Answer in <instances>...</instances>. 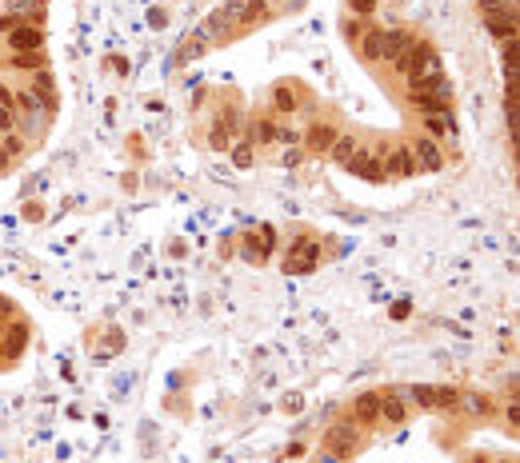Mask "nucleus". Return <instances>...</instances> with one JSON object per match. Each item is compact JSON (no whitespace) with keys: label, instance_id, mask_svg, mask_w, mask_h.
Returning <instances> with one entry per match:
<instances>
[{"label":"nucleus","instance_id":"1","mask_svg":"<svg viewBox=\"0 0 520 463\" xmlns=\"http://www.w3.org/2000/svg\"><path fill=\"white\" fill-rule=\"evenodd\" d=\"M397 72L400 76H408V80H412V76H432V72H440V61H437V52L429 48V44H412V48H404L397 56Z\"/></svg>","mask_w":520,"mask_h":463},{"label":"nucleus","instance_id":"2","mask_svg":"<svg viewBox=\"0 0 520 463\" xmlns=\"http://www.w3.org/2000/svg\"><path fill=\"white\" fill-rule=\"evenodd\" d=\"M4 44H9L12 52H41V44H44V32H41V24H16V28L4 36Z\"/></svg>","mask_w":520,"mask_h":463},{"label":"nucleus","instance_id":"3","mask_svg":"<svg viewBox=\"0 0 520 463\" xmlns=\"http://www.w3.org/2000/svg\"><path fill=\"white\" fill-rule=\"evenodd\" d=\"M412 156H417V168H424V172H440V168H444V152H440V144L432 140V136H417Z\"/></svg>","mask_w":520,"mask_h":463},{"label":"nucleus","instance_id":"4","mask_svg":"<svg viewBox=\"0 0 520 463\" xmlns=\"http://www.w3.org/2000/svg\"><path fill=\"white\" fill-rule=\"evenodd\" d=\"M337 136H340V132L332 128V124H320V120H317L312 128L305 132V148H308V152H332Z\"/></svg>","mask_w":520,"mask_h":463},{"label":"nucleus","instance_id":"5","mask_svg":"<svg viewBox=\"0 0 520 463\" xmlns=\"http://www.w3.org/2000/svg\"><path fill=\"white\" fill-rule=\"evenodd\" d=\"M325 447L332 455H352V447H357V432H352V423H340V427H332V432L325 435Z\"/></svg>","mask_w":520,"mask_h":463},{"label":"nucleus","instance_id":"6","mask_svg":"<svg viewBox=\"0 0 520 463\" xmlns=\"http://www.w3.org/2000/svg\"><path fill=\"white\" fill-rule=\"evenodd\" d=\"M317 260H320V248H317L312 240H300V244L292 248V256H288L285 268H288V272H308V268H312Z\"/></svg>","mask_w":520,"mask_h":463},{"label":"nucleus","instance_id":"7","mask_svg":"<svg viewBox=\"0 0 520 463\" xmlns=\"http://www.w3.org/2000/svg\"><path fill=\"white\" fill-rule=\"evenodd\" d=\"M424 128H429V136L432 140H449L452 144V136H457V124H452V116L449 112H432V116H424Z\"/></svg>","mask_w":520,"mask_h":463},{"label":"nucleus","instance_id":"8","mask_svg":"<svg viewBox=\"0 0 520 463\" xmlns=\"http://www.w3.org/2000/svg\"><path fill=\"white\" fill-rule=\"evenodd\" d=\"M440 88H449L444 72H432V76H412V80H408V96H412V100L429 96V92H440Z\"/></svg>","mask_w":520,"mask_h":463},{"label":"nucleus","instance_id":"9","mask_svg":"<svg viewBox=\"0 0 520 463\" xmlns=\"http://www.w3.org/2000/svg\"><path fill=\"white\" fill-rule=\"evenodd\" d=\"M384 168L392 172V176H412V172H417V156H412V148H392Z\"/></svg>","mask_w":520,"mask_h":463},{"label":"nucleus","instance_id":"10","mask_svg":"<svg viewBox=\"0 0 520 463\" xmlns=\"http://www.w3.org/2000/svg\"><path fill=\"white\" fill-rule=\"evenodd\" d=\"M404 412H408V407H404V395H400V392H384V395H380V420H384V423H404Z\"/></svg>","mask_w":520,"mask_h":463},{"label":"nucleus","instance_id":"11","mask_svg":"<svg viewBox=\"0 0 520 463\" xmlns=\"http://www.w3.org/2000/svg\"><path fill=\"white\" fill-rule=\"evenodd\" d=\"M352 415H357L360 423H377L380 420V395L377 392H364L357 403H352Z\"/></svg>","mask_w":520,"mask_h":463},{"label":"nucleus","instance_id":"12","mask_svg":"<svg viewBox=\"0 0 520 463\" xmlns=\"http://www.w3.org/2000/svg\"><path fill=\"white\" fill-rule=\"evenodd\" d=\"M360 56L364 61H384V28H372L360 36Z\"/></svg>","mask_w":520,"mask_h":463},{"label":"nucleus","instance_id":"13","mask_svg":"<svg viewBox=\"0 0 520 463\" xmlns=\"http://www.w3.org/2000/svg\"><path fill=\"white\" fill-rule=\"evenodd\" d=\"M449 100H452V92L440 88V92H429V96H420V100H412V104L420 108V116H432V112H449Z\"/></svg>","mask_w":520,"mask_h":463},{"label":"nucleus","instance_id":"14","mask_svg":"<svg viewBox=\"0 0 520 463\" xmlns=\"http://www.w3.org/2000/svg\"><path fill=\"white\" fill-rule=\"evenodd\" d=\"M360 152V144H357V136H337V144H332V160L337 164H352V156Z\"/></svg>","mask_w":520,"mask_h":463},{"label":"nucleus","instance_id":"15","mask_svg":"<svg viewBox=\"0 0 520 463\" xmlns=\"http://www.w3.org/2000/svg\"><path fill=\"white\" fill-rule=\"evenodd\" d=\"M12 124H16V108H12V92L0 88V136H9Z\"/></svg>","mask_w":520,"mask_h":463},{"label":"nucleus","instance_id":"16","mask_svg":"<svg viewBox=\"0 0 520 463\" xmlns=\"http://www.w3.org/2000/svg\"><path fill=\"white\" fill-rule=\"evenodd\" d=\"M12 108L24 112V116H36V112L49 108V104H44L41 96H36V92H16V96H12Z\"/></svg>","mask_w":520,"mask_h":463},{"label":"nucleus","instance_id":"17","mask_svg":"<svg viewBox=\"0 0 520 463\" xmlns=\"http://www.w3.org/2000/svg\"><path fill=\"white\" fill-rule=\"evenodd\" d=\"M272 108L276 112H296L300 104H296V92L288 88V84H276L272 88Z\"/></svg>","mask_w":520,"mask_h":463},{"label":"nucleus","instance_id":"18","mask_svg":"<svg viewBox=\"0 0 520 463\" xmlns=\"http://www.w3.org/2000/svg\"><path fill=\"white\" fill-rule=\"evenodd\" d=\"M460 392L457 387H429V407H457Z\"/></svg>","mask_w":520,"mask_h":463},{"label":"nucleus","instance_id":"19","mask_svg":"<svg viewBox=\"0 0 520 463\" xmlns=\"http://www.w3.org/2000/svg\"><path fill=\"white\" fill-rule=\"evenodd\" d=\"M9 64H12V68H32V72H41V68H44V56H41V52H12Z\"/></svg>","mask_w":520,"mask_h":463},{"label":"nucleus","instance_id":"20","mask_svg":"<svg viewBox=\"0 0 520 463\" xmlns=\"http://www.w3.org/2000/svg\"><path fill=\"white\" fill-rule=\"evenodd\" d=\"M253 140L272 144V140H280V128H276L272 120H253Z\"/></svg>","mask_w":520,"mask_h":463},{"label":"nucleus","instance_id":"21","mask_svg":"<svg viewBox=\"0 0 520 463\" xmlns=\"http://www.w3.org/2000/svg\"><path fill=\"white\" fill-rule=\"evenodd\" d=\"M24 335H29V332L16 323V328L9 332V340H4V355H16V352H21V348H24Z\"/></svg>","mask_w":520,"mask_h":463},{"label":"nucleus","instance_id":"22","mask_svg":"<svg viewBox=\"0 0 520 463\" xmlns=\"http://www.w3.org/2000/svg\"><path fill=\"white\" fill-rule=\"evenodd\" d=\"M504 112H509V124L520 120V92H504Z\"/></svg>","mask_w":520,"mask_h":463},{"label":"nucleus","instance_id":"23","mask_svg":"<svg viewBox=\"0 0 520 463\" xmlns=\"http://www.w3.org/2000/svg\"><path fill=\"white\" fill-rule=\"evenodd\" d=\"M36 92H41V96H44V104H49V108H52V76H49V72H36Z\"/></svg>","mask_w":520,"mask_h":463},{"label":"nucleus","instance_id":"24","mask_svg":"<svg viewBox=\"0 0 520 463\" xmlns=\"http://www.w3.org/2000/svg\"><path fill=\"white\" fill-rule=\"evenodd\" d=\"M233 164H236V168H248V164H253V144H236V148H233Z\"/></svg>","mask_w":520,"mask_h":463},{"label":"nucleus","instance_id":"25","mask_svg":"<svg viewBox=\"0 0 520 463\" xmlns=\"http://www.w3.org/2000/svg\"><path fill=\"white\" fill-rule=\"evenodd\" d=\"M348 9H352V12H360V16H368V12L377 9V0H348Z\"/></svg>","mask_w":520,"mask_h":463},{"label":"nucleus","instance_id":"26","mask_svg":"<svg viewBox=\"0 0 520 463\" xmlns=\"http://www.w3.org/2000/svg\"><path fill=\"white\" fill-rule=\"evenodd\" d=\"M504 61H520V36H509V44H504Z\"/></svg>","mask_w":520,"mask_h":463},{"label":"nucleus","instance_id":"27","mask_svg":"<svg viewBox=\"0 0 520 463\" xmlns=\"http://www.w3.org/2000/svg\"><path fill=\"white\" fill-rule=\"evenodd\" d=\"M21 148H24V140H16V136H4V152H9V156H21Z\"/></svg>","mask_w":520,"mask_h":463},{"label":"nucleus","instance_id":"28","mask_svg":"<svg viewBox=\"0 0 520 463\" xmlns=\"http://www.w3.org/2000/svg\"><path fill=\"white\" fill-rule=\"evenodd\" d=\"M464 403H469L472 412H480V415L489 412V400H484V395H469V400H464Z\"/></svg>","mask_w":520,"mask_h":463},{"label":"nucleus","instance_id":"29","mask_svg":"<svg viewBox=\"0 0 520 463\" xmlns=\"http://www.w3.org/2000/svg\"><path fill=\"white\" fill-rule=\"evenodd\" d=\"M12 28H16V16H12V12L9 16H0V36H9Z\"/></svg>","mask_w":520,"mask_h":463},{"label":"nucleus","instance_id":"30","mask_svg":"<svg viewBox=\"0 0 520 463\" xmlns=\"http://www.w3.org/2000/svg\"><path fill=\"white\" fill-rule=\"evenodd\" d=\"M345 36H348V41H360V36H364V28H360V24H352V21H348V24H345Z\"/></svg>","mask_w":520,"mask_h":463},{"label":"nucleus","instance_id":"31","mask_svg":"<svg viewBox=\"0 0 520 463\" xmlns=\"http://www.w3.org/2000/svg\"><path fill=\"white\" fill-rule=\"evenodd\" d=\"M285 0H253V9H280Z\"/></svg>","mask_w":520,"mask_h":463},{"label":"nucleus","instance_id":"32","mask_svg":"<svg viewBox=\"0 0 520 463\" xmlns=\"http://www.w3.org/2000/svg\"><path fill=\"white\" fill-rule=\"evenodd\" d=\"M509 423H516V427H520V403H509Z\"/></svg>","mask_w":520,"mask_h":463},{"label":"nucleus","instance_id":"33","mask_svg":"<svg viewBox=\"0 0 520 463\" xmlns=\"http://www.w3.org/2000/svg\"><path fill=\"white\" fill-rule=\"evenodd\" d=\"M300 164V152H285V168H296Z\"/></svg>","mask_w":520,"mask_h":463},{"label":"nucleus","instance_id":"34","mask_svg":"<svg viewBox=\"0 0 520 463\" xmlns=\"http://www.w3.org/2000/svg\"><path fill=\"white\" fill-rule=\"evenodd\" d=\"M9 168V152H0V172Z\"/></svg>","mask_w":520,"mask_h":463},{"label":"nucleus","instance_id":"35","mask_svg":"<svg viewBox=\"0 0 520 463\" xmlns=\"http://www.w3.org/2000/svg\"><path fill=\"white\" fill-rule=\"evenodd\" d=\"M512 132H516V144H520V120H516V124H512Z\"/></svg>","mask_w":520,"mask_h":463},{"label":"nucleus","instance_id":"36","mask_svg":"<svg viewBox=\"0 0 520 463\" xmlns=\"http://www.w3.org/2000/svg\"><path fill=\"white\" fill-rule=\"evenodd\" d=\"M516 9H520V0H516Z\"/></svg>","mask_w":520,"mask_h":463},{"label":"nucleus","instance_id":"37","mask_svg":"<svg viewBox=\"0 0 520 463\" xmlns=\"http://www.w3.org/2000/svg\"><path fill=\"white\" fill-rule=\"evenodd\" d=\"M504 463H509V459H504Z\"/></svg>","mask_w":520,"mask_h":463}]
</instances>
